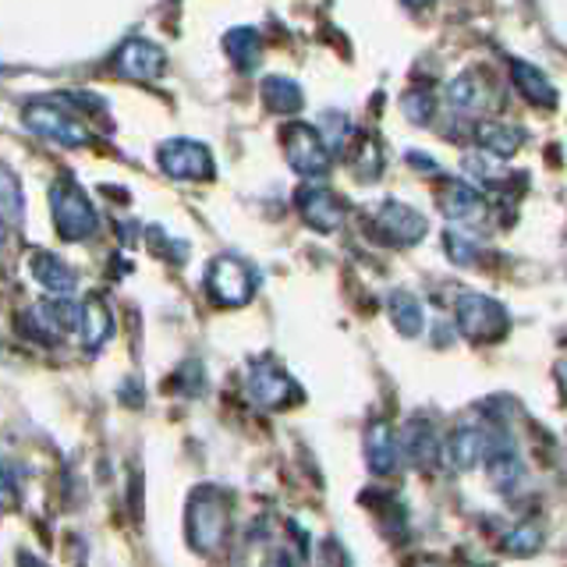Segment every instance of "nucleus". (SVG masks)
<instances>
[{"label":"nucleus","instance_id":"obj_1","mask_svg":"<svg viewBox=\"0 0 567 567\" xmlns=\"http://www.w3.org/2000/svg\"><path fill=\"white\" fill-rule=\"evenodd\" d=\"M227 525H230L227 496L217 486L195 489L192 501H188V543H192V549H199V554L220 549L227 539Z\"/></svg>","mask_w":567,"mask_h":567},{"label":"nucleus","instance_id":"obj_2","mask_svg":"<svg viewBox=\"0 0 567 567\" xmlns=\"http://www.w3.org/2000/svg\"><path fill=\"white\" fill-rule=\"evenodd\" d=\"M454 319H457V330L468 337L475 344H493V341H504L507 330H511V316L496 298L489 295H461L454 301Z\"/></svg>","mask_w":567,"mask_h":567},{"label":"nucleus","instance_id":"obj_3","mask_svg":"<svg viewBox=\"0 0 567 567\" xmlns=\"http://www.w3.org/2000/svg\"><path fill=\"white\" fill-rule=\"evenodd\" d=\"M50 209H53V227L64 241H82V238H93L100 217H96V206L89 203V195L71 185V182H58L50 192Z\"/></svg>","mask_w":567,"mask_h":567},{"label":"nucleus","instance_id":"obj_4","mask_svg":"<svg viewBox=\"0 0 567 567\" xmlns=\"http://www.w3.org/2000/svg\"><path fill=\"white\" fill-rule=\"evenodd\" d=\"M22 121H25V128L35 132V135H43L50 142H61V146L68 150H79L89 142V128L82 121H75L61 103H47V100H32L22 106Z\"/></svg>","mask_w":567,"mask_h":567},{"label":"nucleus","instance_id":"obj_5","mask_svg":"<svg viewBox=\"0 0 567 567\" xmlns=\"http://www.w3.org/2000/svg\"><path fill=\"white\" fill-rule=\"evenodd\" d=\"M256 274L252 266L238 256H217L206 270V291L217 306H245L256 295Z\"/></svg>","mask_w":567,"mask_h":567},{"label":"nucleus","instance_id":"obj_6","mask_svg":"<svg viewBox=\"0 0 567 567\" xmlns=\"http://www.w3.org/2000/svg\"><path fill=\"white\" fill-rule=\"evenodd\" d=\"M280 146H284V156H288L291 171L301 177H323L330 171V150L312 124H301V121L288 124L280 135Z\"/></svg>","mask_w":567,"mask_h":567},{"label":"nucleus","instance_id":"obj_7","mask_svg":"<svg viewBox=\"0 0 567 567\" xmlns=\"http://www.w3.org/2000/svg\"><path fill=\"white\" fill-rule=\"evenodd\" d=\"M159 171L174 182H209L213 177V153L195 138H167L156 150Z\"/></svg>","mask_w":567,"mask_h":567},{"label":"nucleus","instance_id":"obj_8","mask_svg":"<svg viewBox=\"0 0 567 567\" xmlns=\"http://www.w3.org/2000/svg\"><path fill=\"white\" fill-rule=\"evenodd\" d=\"M245 390L259 408H270V412H277V408H288V404H295L301 398L298 383L274 359H259V362L248 365Z\"/></svg>","mask_w":567,"mask_h":567},{"label":"nucleus","instance_id":"obj_9","mask_svg":"<svg viewBox=\"0 0 567 567\" xmlns=\"http://www.w3.org/2000/svg\"><path fill=\"white\" fill-rule=\"evenodd\" d=\"M507 443L511 440L504 433H496L493 425H461L447 443V461L457 472H472L478 465H486L489 454L507 447Z\"/></svg>","mask_w":567,"mask_h":567},{"label":"nucleus","instance_id":"obj_10","mask_svg":"<svg viewBox=\"0 0 567 567\" xmlns=\"http://www.w3.org/2000/svg\"><path fill=\"white\" fill-rule=\"evenodd\" d=\"M114 68L124 79H138V82H153L167 71V53L164 47H156L153 40H124L114 53Z\"/></svg>","mask_w":567,"mask_h":567},{"label":"nucleus","instance_id":"obj_11","mask_svg":"<svg viewBox=\"0 0 567 567\" xmlns=\"http://www.w3.org/2000/svg\"><path fill=\"white\" fill-rule=\"evenodd\" d=\"M295 206H298L301 217H306V224L312 230H319V235H330V230H337L344 224V203L323 185H312V182L301 185L295 195Z\"/></svg>","mask_w":567,"mask_h":567},{"label":"nucleus","instance_id":"obj_12","mask_svg":"<svg viewBox=\"0 0 567 567\" xmlns=\"http://www.w3.org/2000/svg\"><path fill=\"white\" fill-rule=\"evenodd\" d=\"M440 209L443 217H451L461 227H483L489 217V206L483 199V192L472 188L468 182H447L440 188Z\"/></svg>","mask_w":567,"mask_h":567},{"label":"nucleus","instance_id":"obj_13","mask_svg":"<svg viewBox=\"0 0 567 567\" xmlns=\"http://www.w3.org/2000/svg\"><path fill=\"white\" fill-rule=\"evenodd\" d=\"M377 224L383 227V235L398 245H415L430 235V220L422 217L419 209H412L408 203L398 199H383L377 209Z\"/></svg>","mask_w":567,"mask_h":567},{"label":"nucleus","instance_id":"obj_14","mask_svg":"<svg viewBox=\"0 0 567 567\" xmlns=\"http://www.w3.org/2000/svg\"><path fill=\"white\" fill-rule=\"evenodd\" d=\"M447 100L457 111L478 114V111H486V106H496V89L486 71H461L447 85Z\"/></svg>","mask_w":567,"mask_h":567},{"label":"nucleus","instance_id":"obj_15","mask_svg":"<svg viewBox=\"0 0 567 567\" xmlns=\"http://www.w3.org/2000/svg\"><path fill=\"white\" fill-rule=\"evenodd\" d=\"M398 454H404L415 468H433L440 457V436L433 430V422L408 419V425L398 436Z\"/></svg>","mask_w":567,"mask_h":567},{"label":"nucleus","instance_id":"obj_16","mask_svg":"<svg viewBox=\"0 0 567 567\" xmlns=\"http://www.w3.org/2000/svg\"><path fill=\"white\" fill-rule=\"evenodd\" d=\"M29 274L50 295H71L79 288L75 270H71L58 252H47V248H35V252L29 256Z\"/></svg>","mask_w":567,"mask_h":567},{"label":"nucleus","instance_id":"obj_17","mask_svg":"<svg viewBox=\"0 0 567 567\" xmlns=\"http://www.w3.org/2000/svg\"><path fill=\"white\" fill-rule=\"evenodd\" d=\"M365 465L377 475H390L398 465V433L386 419L369 422L365 430Z\"/></svg>","mask_w":567,"mask_h":567},{"label":"nucleus","instance_id":"obj_18","mask_svg":"<svg viewBox=\"0 0 567 567\" xmlns=\"http://www.w3.org/2000/svg\"><path fill=\"white\" fill-rule=\"evenodd\" d=\"M511 82L514 89L528 100V103H536V106H554L557 103V89L554 82L546 79V71L536 68V64H528V61H511Z\"/></svg>","mask_w":567,"mask_h":567},{"label":"nucleus","instance_id":"obj_19","mask_svg":"<svg viewBox=\"0 0 567 567\" xmlns=\"http://www.w3.org/2000/svg\"><path fill=\"white\" fill-rule=\"evenodd\" d=\"M79 330H82V344L89 351H96L103 348L106 337L114 333V312L106 309V301L103 298H85L82 306H79Z\"/></svg>","mask_w":567,"mask_h":567},{"label":"nucleus","instance_id":"obj_20","mask_svg":"<svg viewBox=\"0 0 567 567\" xmlns=\"http://www.w3.org/2000/svg\"><path fill=\"white\" fill-rule=\"evenodd\" d=\"M475 138H478V146H483V153L501 156V159L514 156L525 146L522 128H514V124H501V121H478L475 124Z\"/></svg>","mask_w":567,"mask_h":567},{"label":"nucleus","instance_id":"obj_21","mask_svg":"<svg viewBox=\"0 0 567 567\" xmlns=\"http://www.w3.org/2000/svg\"><path fill=\"white\" fill-rule=\"evenodd\" d=\"M262 103L270 106L274 114H298L306 106V96H301V85L288 75H266L259 85Z\"/></svg>","mask_w":567,"mask_h":567},{"label":"nucleus","instance_id":"obj_22","mask_svg":"<svg viewBox=\"0 0 567 567\" xmlns=\"http://www.w3.org/2000/svg\"><path fill=\"white\" fill-rule=\"evenodd\" d=\"M224 50L238 71H252L262 61V40L256 29H230L224 35Z\"/></svg>","mask_w":567,"mask_h":567},{"label":"nucleus","instance_id":"obj_23","mask_svg":"<svg viewBox=\"0 0 567 567\" xmlns=\"http://www.w3.org/2000/svg\"><path fill=\"white\" fill-rule=\"evenodd\" d=\"M386 312H390V323L398 327L401 337H419L422 333V323H425V312L419 306L415 295L408 291H394L386 298Z\"/></svg>","mask_w":567,"mask_h":567},{"label":"nucleus","instance_id":"obj_24","mask_svg":"<svg viewBox=\"0 0 567 567\" xmlns=\"http://www.w3.org/2000/svg\"><path fill=\"white\" fill-rule=\"evenodd\" d=\"M40 316L47 319L50 330H79V306L75 301H68V295H53L50 301H43L40 306Z\"/></svg>","mask_w":567,"mask_h":567},{"label":"nucleus","instance_id":"obj_25","mask_svg":"<svg viewBox=\"0 0 567 567\" xmlns=\"http://www.w3.org/2000/svg\"><path fill=\"white\" fill-rule=\"evenodd\" d=\"M504 554L511 557H532V554H539V546H543V532L536 525H518V528H511L507 536H504Z\"/></svg>","mask_w":567,"mask_h":567},{"label":"nucleus","instance_id":"obj_26","mask_svg":"<svg viewBox=\"0 0 567 567\" xmlns=\"http://www.w3.org/2000/svg\"><path fill=\"white\" fill-rule=\"evenodd\" d=\"M401 114L412 121V124H425L433 121L436 114V100L430 89H408V93L401 96Z\"/></svg>","mask_w":567,"mask_h":567},{"label":"nucleus","instance_id":"obj_27","mask_svg":"<svg viewBox=\"0 0 567 567\" xmlns=\"http://www.w3.org/2000/svg\"><path fill=\"white\" fill-rule=\"evenodd\" d=\"M354 171L362 177H380L383 171V153H380V142L372 135L359 138V150H354Z\"/></svg>","mask_w":567,"mask_h":567},{"label":"nucleus","instance_id":"obj_28","mask_svg":"<svg viewBox=\"0 0 567 567\" xmlns=\"http://www.w3.org/2000/svg\"><path fill=\"white\" fill-rule=\"evenodd\" d=\"M443 245H447V259L457 262V266H468V262H475V256H478V245H472L468 238H461L457 230H447V238H443Z\"/></svg>","mask_w":567,"mask_h":567},{"label":"nucleus","instance_id":"obj_29","mask_svg":"<svg viewBox=\"0 0 567 567\" xmlns=\"http://www.w3.org/2000/svg\"><path fill=\"white\" fill-rule=\"evenodd\" d=\"M14 496H18V489H14V475H11V468H8V461L0 457V511H8V507L14 504Z\"/></svg>","mask_w":567,"mask_h":567},{"label":"nucleus","instance_id":"obj_30","mask_svg":"<svg viewBox=\"0 0 567 567\" xmlns=\"http://www.w3.org/2000/svg\"><path fill=\"white\" fill-rule=\"evenodd\" d=\"M408 164H412L415 171L436 174V164H433V156H430V153H419V150H412V153H408Z\"/></svg>","mask_w":567,"mask_h":567},{"label":"nucleus","instance_id":"obj_31","mask_svg":"<svg viewBox=\"0 0 567 567\" xmlns=\"http://www.w3.org/2000/svg\"><path fill=\"white\" fill-rule=\"evenodd\" d=\"M262 567H291V557L284 554V549H274V554L262 560Z\"/></svg>","mask_w":567,"mask_h":567},{"label":"nucleus","instance_id":"obj_32","mask_svg":"<svg viewBox=\"0 0 567 567\" xmlns=\"http://www.w3.org/2000/svg\"><path fill=\"white\" fill-rule=\"evenodd\" d=\"M408 8H425V4H433V0H404Z\"/></svg>","mask_w":567,"mask_h":567},{"label":"nucleus","instance_id":"obj_33","mask_svg":"<svg viewBox=\"0 0 567 567\" xmlns=\"http://www.w3.org/2000/svg\"><path fill=\"white\" fill-rule=\"evenodd\" d=\"M4 238H8V227H4V217H0V245H4Z\"/></svg>","mask_w":567,"mask_h":567}]
</instances>
